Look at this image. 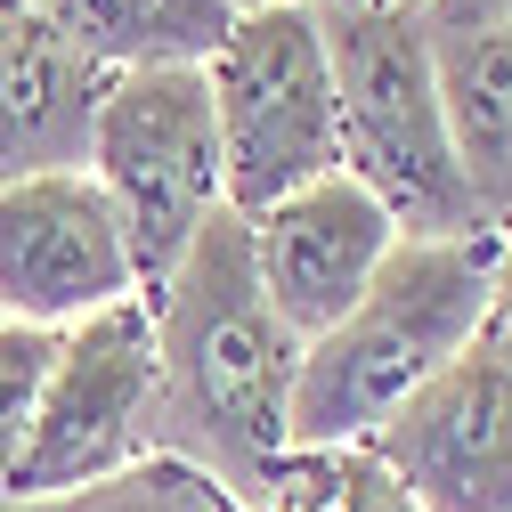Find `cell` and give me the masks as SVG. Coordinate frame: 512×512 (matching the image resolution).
I'll return each instance as SVG.
<instances>
[{"label":"cell","mask_w":512,"mask_h":512,"mask_svg":"<svg viewBox=\"0 0 512 512\" xmlns=\"http://www.w3.org/2000/svg\"><path fill=\"white\" fill-rule=\"evenodd\" d=\"M147 317L163 366V456L196 464L252 512L269 472L293 456L301 334L269 309L236 212H220L196 236L163 293H147Z\"/></svg>","instance_id":"1"},{"label":"cell","mask_w":512,"mask_h":512,"mask_svg":"<svg viewBox=\"0 0 512 512\" xmlns=\"http://www.w3.org/2000/svg\"><path fill=\"white\" fill-rule=\"evenodd\" d=\"M504 236H399L374 285L301 342L293 447H358L407 391L464 358L488 326V277Z\"/></svg>","instance_id":"2"},{"label":"cell","mask_w":512,"mask_h":512,"mask_svg":"<svg viewBox=\"0 0 512 512\" xmlns=\"http://www.w3.org/2000/svg\"><path fill=\"white\" fill-rule=\"evenodd\" d=\"M342 98V171L399 236H496L464 187L423 9H317Z\"/></svg>","instance_id":"3"},{"label":"cell","mask_w":512,"mask_h":512,"mask_svg":"<svg viewBox=\"0 0 512 512\" xmlns=\"http://www.w3.org/2000/svg\"><path fill=\"white\" fill-rule=\"evenodd\" d=\"M131 236L139 301L163 293V277L196 252V236L228 212L220 187V122L204 66H147L114 74L90 122V163H82Z\"/></svg>","instance_id":"4"},{"label":"cell","mask_w":512,"mask_h":512,"mask_svg":"<svg viewBox=\"0 0 512 512\" xmlns=\"http://www.w3.org/2000/svg\"><path fill=\"white\" fill-rule=\"evenodd\" d=\"M204 82H212V122H220V187L236 220L342 171V98H334L326 33H317L309 0L244 9L228 41L212 49Z\"/></svg>","instance_id":"5"},{"label":"cell","mask_w":512,"mask_h":512,"mask_svg":"<svg viewBox=\"0 0 512 512\" xmlns=\"http://www.w3.org/2000/svg\"><path fill=\"white\" fill-rule=\"evenodd\" d=\"M147 456H163L155 317H147V301H114V309H98V317H82V326L57 334L9 504L98 488L114 472L147 464Z\"/></svg>","instance_id":"6"},{"label":"cell","mask_w":512,"mask_h":512,"mask_svg":"<svg viewBox=\"0 0 512 512\" xmlns=\"http://www.w3.org/2000/svg\"><path fill=\"white\" fill-rule=\"evenodd\" d=\"M114 301H139V269L106 187L90 171H41L0 187V317L66 334Z\"/></svg>","instance_id":"7"},{"label":"cell","mask_w":512,"mask_h":512,"mask_svg":"<svg viewBox=\"0 0 512 512\" xmlns=\"http://www.w3.org/2000/svg\"><path fill=\"white\" fill-rule=\"evenodd\" d=\"M358 447L423 512H512V366L472 342Z\"/></svg>","instance_id":"8"},{"label":"cell","mask_w":512,"mask_h":512,"mask_svg":"<svg viewBox=\"0 0 512 512\" xmlns=\"http://www.w3.org/2000/svg\"><path fill=\"white\" fill-rule=\"evenodd\" d=\"M244 244H252V277H261L269 309L301 342H317L374 285V269L391 261L399 228L350 171H326V179L293 187V196H277L269 212H252Z\"/></svg>","instance_id":"9"},{"label":"cell","mask_w":512,"mask_h":512,"mask_svg":"<svg viewBox=\"0 0 512 512\" xmlns=\"http://www.w3.org/2000/svg\"><path fill=\"white\" fill-rule=\"evenodd\" d=\"M106 82L41 0H0V187L82 171Z\"/></svg>","instance_id":"10"},{"label":"cell","mask_w":512,"mask_h":512,"mask_svg":"<svg viewBox=\"0 0 512 512\" xmlns=\"http://www.w3.org/2000/svg\"><path fill=\"white\" fill-rule=\"evenodd\" d=\"M439 57V106H447V139H456L464 187L496 236H512V17L504 25H431Z\"/></svg>","instance_id":"11"},{"label":"cell","mask_w":512,"mask_h":512,"mask_svg":"<svg viewBox=\"0 0 512 512\" xmlns=\"http://www.w3.org/2000/svg\"><path fill=\"white\" fill-rule=\"evenodd\" d=\"M74 49L106 74H147V66H212L236 9L228 0H66Z\"/></svg>","instance_id":"12"},{"label":"cell","mask_w":512,"mask_h":512,"mask_svg":"<svg viewBox=\"0 0 512 512\" xmlns=\"http://www.w3.org/2000/svg\"><path fill=\"white\" fill-rule=\"evenodd\" d=\"M252 512H423L366 447H293Z\"/></svg>","instance_id":"13"},{"label":"cell","mask_w":512,"mask_h":512,"mask_svg":"<svg viewBox=\"0 0 512 512\" xmlns=\"http://www.w3.org/2000/svg\"><path fill=\"white\" fill-rule=\"evenodd\" d=\"M9 512H244L220 480H204L196 464L179 456H147L131 472H114L98 488H74V496H41V504H9Z\"/></svg>","instance_id":"14"},{"label":"cell","mask_w":512,"mask_h":512,"mask_svg":"<svg viewBox=\"0 0 512 512\" xmlns=\"http://www.w3.org/2000/svg\"><path fill=\"white\" fill-rule=\"evenodd\" d=\"M49 350H57V334L9 326V317H0V504L17 496V464H25V439H33V407H41Z\"/></svg>","instance_id":"15"},{"label":"cell","mask_w":512,"mask_h":512,"mask_svg":"<svg viewBox=\"0 0 512 512\" xmlns=\"http://www.w3.org/2000/svg\"><path fill=\"white\" fill-rule=\"evenodd\" d=\"M480 350L512 366V236L496 244V277H488V326H480Z\"/></svg>","instance_id":"16"},{"label":"cell","mask_w":512,"mask_h":512,"mask_svg":"<svg viewBox=\"0 0 512 512\" xmlns=\"http://www.w3.org/2000/svg\"><path fill=\"white\" fill-rule=\"evenodd\" d=\"M423 17H431L439 33H456V25H504L512 0H423Z\"/></svg>","instance_id":"17"},{"label":"cell","mask_w":512,"mask_h":512,"mask_svg":"<svg viewBox=\"0 0 512 512\" xmlns=\"http://www.w3.org/2000/svg\"><path fill=\"white\" fill-rule=\"evenodd\" d=\"M309 9H423V0H309Z\"/></svg>","instance_id":"18"},{"label":"cell","mask_w":512,"mask_h":512,"mask_svg":"<svg viewBox=\"0 0 512 512\" xmlns=\"http://www.w3.org/2000/svg\"><path fill=\"white\" fill-rule=\"evenodd\" d=\"M228 9H236V17H244V9H285V0H228Z\"/></svg>","instance_id":"19"},{"label":"cell","mask_w":512,"mask_h":512,"mask_svg":"<svg viewBox=\"0 0 512 512\" xmlns=\"http://www.w3.org/2000/svg\"><path fill=\"white\" fill-rule=\"evenodd\" d=\"M41 9H49V17H66V0H41Z\"/></svg>","instance_id":"20"}]
</instances>
